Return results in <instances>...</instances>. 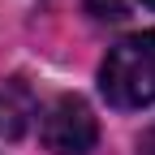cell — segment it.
I'll use <instances>...</instances> for the list:
<instances>
[{"instance_id":"6da1fadb","label":"cell","mask_w":155,"mask_h":155,"mask_svg":"<svg viewBox=\"0 0 155 155\" xmlns=\"http://www.w3.org/2000/svg\"><path fill=\"white\" fill-rule=\"evenodd\" d=\"M99 86L104 99L121 112L155 104V30H138L108 52L99 69Z\"/></svg>"},{"instance_id":"7a4b0ae2","label":"cell","mask_w":155,"mask_h":155,"mask_svg":"<svg viewBox=\"0 0 155 155\" xmlns=\"http://www.w3.org/2000/svg\"><path fill=\"white\" fill-rule=\"evenodd\" d=\"M39 134H43L48 151H56V155H91L95 142H99L95 112L86 108V99H78V95L52 99L48 112H43V121H39Z\"/></svg>"},{"instance_id":"3957f363","label":"cell","mask_w":155,"mask_h":155,"mask_svg":"<svg viewBox=\"0 0 155 155\" xmlns=\"http://www.w3.org/2000/svg\"><path fill=\"white\" fill-rule=\"evenodd\" d=\"M35 121V95L22 78H5L0 82V138L17 142Z\"/></svg>"},{"instance_id":"277c9868","label":"cell","mask_w":155,"mask_h":155,"mask_svg":"<svg viewBox=\"0 0 155 155\" xmlns=\"http://www.w3.org/2000/svg\"><path fill=\"white\" fill-rule=\"evenodd\" d=\"M86 9L95 17H108V22H116V17H125V0H86Z\"/></svg>"},{"instance_id":"5b68a950","label":"cell","mask_w":155,"mask_h":155,"mask_svg":"<svg viewBox=\"0 0 155 155\" xmlns=\"http://www.w3.org/2000/svg\"><path fill=\"white\" fill-rule=\"evenodd\" d=\"M142 5H151V9H155V0H142Z\"/></svg>"}]
</instances>
